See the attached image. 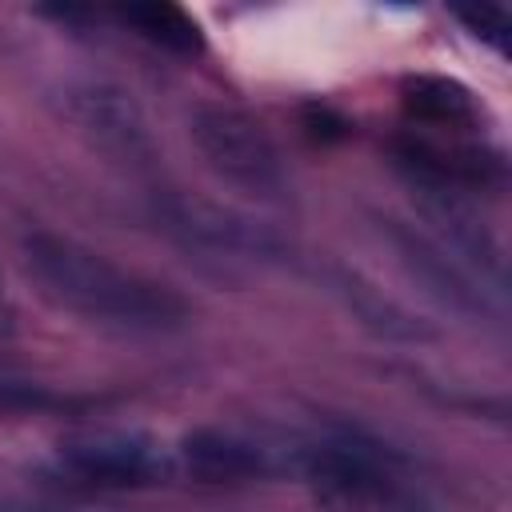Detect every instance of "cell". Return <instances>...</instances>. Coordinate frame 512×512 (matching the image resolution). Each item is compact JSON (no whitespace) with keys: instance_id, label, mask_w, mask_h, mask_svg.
Returning <instances> with one entry per match:
<instances>
[{"instance_id":"1","label":"cell","mask_w":512,"mask_h":512,"mask_svg":"<svg viewBox=\"0 0 512 512\" xmlns=\"http://www.w3.org/2000/svg\"><path fill=\"white\" fill-rule=\"evenodd\" d=\"M20 256L40 296L84 324L128 336H160L184 328L192 316L188 300L172 284L124 268L72 236L32 228L20 240Z\"/></svg>"},{"instance_id":"2","label":"cell","mask_w":512,"mask_h":512,"mask_svg":"<svg viewBox=\"0 0 512 512\" xmlns=\"http://www.w3.org/2000/svg\"><path fill=\"white\" fill-rule=\"evenodd\" d=\"M284 476H296L336 512H392L404 500L396 456L356 428L288 436Z\"/></svg>"},{"instance_id":"3","label":"cell","mask_w":512,"mask_h":512,"mask_svg":"<svg viewBox=\"0 0 512 512\" xmlns=\"http://www.w3.org/2000/svg\"><path fill=\"white\" fill-rule=\"evenodd\" d=\"M188 140L200 160L236 192L260 204H284L292 196L288 164L276 140L256 116L228 100H200L188 108Z\"/></svg>"},{"instance_id":"4","label":"cell","mask_w":512,"mask_h":512,"mask_svg":"<svg viewBox=\"0 0 512 512\" xmlns=\"http://www.w3.org/2000/svg\"><path fill=\"white\" fill-rule=\"evenodd\" d=\"M56 464L92 488H156L176 472V452L140 428H80L56 444Z\"/></svg>"},{"instance_id":"5","label":"cell","mask_w":512,"mask_h":512,"mask_svg":"<svg viewBox=\"0 0 512 512\" xmlns=\"http://www.w3.org/2000/svg\"><path fill=\"white\" fill-rule=\"evenodd\" d=\"M288 436H264L248 428H196L176 448V468L204 484H252L284 476Z\"/></svg>"},{"instance_id":"6","label":"cell","mask_w":512,"mask_h":512,"mask_svg":"<svg viewBox=\"0 0 512 512\" xmlns=\"http://www.w3.org/2000/svg\"><path fill=\"white\" fill-rule=\"evenodd\" d=\"M68 112L104 152H112L120 160L152 156L148 124L128 92H120L112 84H80L68 92Z\"/></svg>"},{"instance_id":"7","label":"cell","mask_w":512,"mask_h":512,"mask_svg":"<svg viewBox=\"0 0 512 512\" xmlns=\"http://www.w3.org/2000/svg\"><path fill=\"white\" fill-rule=\"evenodd\" d=\"M384 232H388L396 256L404 260V268H408L436 300H444L448 308H456V312H464V316H484V312H488V300H484L480 284H476L456 260H448L444 244H436L432 236H424V232H416L412 224H400V220H384Z\"/></svg>"},{"instance_id":"8","label":"cell","mask_w":512,"mask_h":512,"mask_svg":"<svg viewBox=\"0 0 512 512\" xmlns=\"http://www.w3.org/2000/svg\"><path fill=\"white\" fill-rule=\"evenodd\" d=\"M400 104H404V116L412 128L448 132L456 140L476 136L480 116H484L476 96L452 76H408L400 88Z\"/></svg>"},{"instance_id":"9","label":"cell","mask_w":512,"mask_h":512,"mask_svg":"<svg viewBox=\"0 0 512 512\" xmlns=\"http://www.w3.org/2000/svg\"><path fill=\"white\" fill-rule=\"evenodd\" d=\"M116 20L128 24L136 36H144L148 44L164 48V52H176V56H196L204 48V32L200 24L176 8V4H164V0H152V4H124L116 8Z\"/></svg>"},{"instance_id":"10","label":"cell","mask_w":512,"mask_h":512,"mask_svg":"<svg viewBox=\"0 0 512 512\" xmlns=\"http://www.w3.org/2000/svg\"><path fill=\"white\" fill-rule=\"evenodd\" d=\"M456 20L472 32V36H480V40H488L492 48H504V40H508V12L500 8V4H480V8H456Z\"/></svg>"}]
</instances>
